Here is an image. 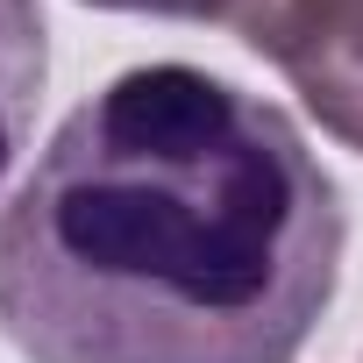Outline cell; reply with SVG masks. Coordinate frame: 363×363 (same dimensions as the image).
I'll return each instance as SVG.
<instances>
[{
	"label": "cell",
	"mask_w": 363,
	"mask_h": 363,
	"mask_svg": "<svg viewBox=\"0 0 363 363\" xmlns=\"http://www.w3.org/2000/svg\"><path fill=\"white\" fill-rule=\"evenodd\" d=\"M242 43L292 79L335 143L363 150V0H264Z\"/></svg>",
	"instance_id": "2"
},
{
	"label": "cell",
	"mask_w": 363,
	"mask_h": 363,
	"mask_svg": "<svg viewBox=\"0 0 363 363\" xmlns=\"http://www.w3.org/2000/svg\"><path fill=\"white\" fill-rule=\"evenodd\" d=\"M50 43H43V8L36 0H0V186H8L15 157L29 150L36 100H43Z\"/></svg>",
	"instance_id": "3"
},
{
	"label": "cell",
	"mask_w": 363,
	"mask_h": 363,
	"mask_svg": "<svg viewBox=\"0 0 363 363\" xmlns=\"http://www.w3.org/2000/svg\"><path fill=\"white\" fill-rule=\"evenodd\" d=\"M86 8H107V15H164V22H250L264 0H86Z\"/></svg>",
	"instance_id": "4"
},
{
	"label": "cell",
	"mask_w": 363,
	"mask_h": 363,
	"mask_svg": "<svg viewBox=\"0 0 363 363\" xmlns=\"http://www.w3.org/2000/svg\"><path fill=\"white\" fill-rule=\"evenodd\" d=\"M342 242L285 107L143 65L79 100L0 207V335L29 363H292Z\"/></svg>",
	"instance_id": "1"
}]
</instances>
